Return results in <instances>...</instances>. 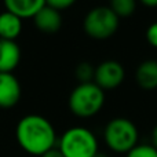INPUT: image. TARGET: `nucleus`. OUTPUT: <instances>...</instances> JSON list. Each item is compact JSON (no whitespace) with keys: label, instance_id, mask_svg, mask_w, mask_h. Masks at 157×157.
<instances>
[{"label":"nucleus","instance_id":"423d86ee","mask_svg":"<svg viewBox=\"0 0 157 157\" xmlns=\"http://www.w3.org/2000/svg\"><path fill=\"white\" fill-rule=\"evenodd\" d=\"M125 71L121 63L113 59H108L101 62L95 68L94 83L103 91L105 90H114L123 83Z\"/></svg>","mask_w":157,"mask_h":157},{"label":"nucleus","instance_id":"6ab92c4d","mask_svg":"<svg viewBox=\"0 0 157 157\" xmlns=\"http://www.w3.org/2000/svg\"><path fill=\"white\" fill-rule=\"evenodd\" d=\"M152 146H155L157 149V124L155 125V128L152 130Z\"/></svg>","mask_w":157,"mask_h":157},{"label":"nucleus","instance_id":"2eb2a0df","mask_svg":"<svg viewBox=\"0 0 157 157\" xmlns=\"http://www.w3.org/2000/svg\"><path fill=\"white\" fill-rule=\"evenodd\" d=\"M127 157H157V149L152 145H136L127 153Z\"/></svg>","mask_w":157,"mask_h":157},{"label":"nucleus","instance_id":"f3484780","mask_svg":"<svg viewBox=\"0 0 157 157\" xmlns=\"http://www.w3.org/2000/svg\"><path fill=\"white\" fill-rule=\"evenodd\" d=\"M146 40L152 47L157 48V22H153L146 29Z\"/></svg>","mask_w":157,"mask_h":157},{"label":"nucleus","instance_id":"ddd939ff","mask_svg":"<svg viewBox=\"0 0 157 157\" xmlns=\"http://www.w3.org/2000/svg\"><path fill=\"white\" fill-rule=\"evenodd\" d=\"M109 7L119 18H127L135 11L136 0H110Z\"/></svg>","mask_w":157,"mask_h":157},{"label":"nucleus","instance_id":"aec40b11","mask_svg":"<svg viewBox=\"0 0 157 157\" xmlns=\"http://www.w3.org/2000/svg\"><path fill=\"white\" fill-rule=\"evenodd\" d=\"M139 2L147 7H157V0H139Z\"/></svg>","mask_w":157,"mask_h":157},{"label":"nucleus","instance_id":"7ed1b4c3","mask_svg":"<svg viewBox=\"0 0 157 157\" xmlns=\"http://www.w3.org/2000/svg\"><path fill=\"white\" fill-rule=\"evenodd\" d=\"M58 149L65 157H94L98 153V141L88 128L73 127L63 132Z\"/></svg>","mask_w":157,"mask_h":157},{"label":"nucleus","instance_id":"dca6fc26","mask_svg":"<svg viewBox=\"0 0 157 157\" xmlns=\"http://www.w3.org/2000/svg\"><path fill=\"white\" fill-rule=\"evenodd\" d=\"M75 3H76V0H46V6L55 8V10L59 11V13L62 10H66V8L72 7Z\"/></svg>","mask_w":157,"mask_h":157},{"label":"nucleus","instance_id":"a211bd4d","mask_svg":"<svg viewBox=\"0 0 157 157\" xmlns=\"http://www.w3.org/2000/svg\"><path fill=\"white\" fill-rule=\"evenodd\" d=\"M40 157H65V156L61 153V150L58 149V147H54V149L48 150V152L44 153V155L40 156Z\"/></svg>","mask_w":157,"mask_h":157},{"label":"nucleus","instance_id":"0eeeda50","mask_svg":"<svg viewBox=\"0 0 157 157\" xmlns=\"http://www.w3.org/2000/svg\"><path fill=\"white\" fill-rule=\"evenodd\" d=\"M22 90L13 73H0V108L10 109L18 103Z\"/></svg>","mask_w":157,"mask_h":157},{"label":"nucleus","instance_id":"20e7f679","mask_svg":"<svg viewBox=\"0 0 157 157\" xmlns=\"http://www.w3.org/2000/svg\"><path fill=\"white\" fill-rule=\"evenodd\" d=\"M103 138L110 150L116 153H128L138 145V130L131 120L116 117L106 124Z\"/></svg>","mask_w":157,"mask_h":157},{"label":"nucleus","instance_id":"f257e3e1","mask_svg":"<svg viewBox=\"0 0 157 157\" xmlns=\"http://www.w3.org/2000/svg\"><path fill=\"white\" fill-rule=\"evenodd\" d=\"M18 145L32 156H43L54 149L57 134L52 124L40 114H28L18 121L15 128Z\"/></svg>","mask_w":157,"mask_h":157},{"label":"nucleus","instance_id":"4468645a","mask_svg":"<svg viewBox=\"0 0 157 157\" xmlns=\"http://www.w3.org/2000/svg\"><path fill=\"white\" fill-rule=\"evenodd\" d=\"M95 68H92L91 63L88 62H81L76 66V77L80 81V84L83 83H91V80L94 78Z\"/></svg>","mask_w":157,"mask_h":157},{"label":"nucleus","instance_id":"9b49d317","mask_svg":"<svg viewBox=\"0 0 157 157\" xmlns=\"http://www.w3.org/2000/svg\"><path fill=\"white\" fill-rule=\"evenodd\" d=\"M136 83L142 90L152 91L157 88V61H144L136 69Z\"/></svg>","mask_w":157,"mask_h":157},{"label":"nucleus","instance_id":"1a4fd4ad","mask_svg":"<svg viewBox=\"0 0 157 157\" xmlns=\"http://www.w3.org/2000/svg\"><path fill=\"white\" fill-rule=\"evenodd\" d=\"M21 61V48L13 40L0 39V73H13Z\"/></svg>","mask_w":157,"mask_h":157},{"label":"nucleus","instance_id":"39448f33","mask_svg":"<svg viewBox=\"0 0 157 157\" xmlns=\"http://www.w3.org/2000/svg\"><path fill=\"white\" fill-rule=\"evenodd\" d=\"M120 18L109 6H98L87 13L83 21L84 32L92 39L105 40L113 36L119 29Z\"/></svg>","mask_w":157,"mask_h":157},{"label":"nucleus","instance_id":"f8f14e48","mask_svg":"<svg viewBox=\"0 0 157 157\" xmlns=\"http://www.w3.org/2000/svg\"><path fill=\"white\" fill-rule=\"evenodd\" d=\"M22 19L10 11H4L0 14V39L3 40H13L21 35Z\"/></svg>","mask_w":157,"mask_h":157},{"label":"nucleus","instance_id":"412c9836","mask_svg":"<svg viewBox=\"0 0 157 157\" xmlns=\"http://www.w3.org/2000/svg\"><path fill=\"white\" fill-rule=\"evenodd\" d=\"M94 157H109L108 155H105V153H102V152H99V150H98V153L97 155H95Z\"/></svg>","mask_w":157,"mask_h":157},{"label":"nucleus","instance_id":"f03ea898","mask_svg":"<svg viewBox=\"0 0 157 157\" xmlns=\"http://www.w3.org/2000/svg\"><path fill=\"white\" fill-rule=\"evenodd\" d=\"M105 102V91L94 81L78 84L69 95V109L77 117L95 116Z\"/></svg>","mask_w":157,"mask_h":157},{"label":"nucleus","instance_id":"6e6552de","mask_svg":"<svg viewBox=\"0 0 157 157\" xmlns=\"http://www.w3.org/2000/svg\"><path fill=\"white\" fill-rule=\"evenodd\" d=\"M33 22H35L36 28L40 32L47 33V35H52V33H57L62 26V17H61L59 11H57L55 8L44 6L33 17Z\"/></svg>","mask_w":157,"mask_h":157},{"label":"nucleus","instance_id":"9d476101","mask_svg":"<svg viewBox=\"0 0 157 157\" xmlns=\"http://www.w3.org/2000/svg\"><path fill=\"white\" fill-rule=\"evenodd\" d=\"M6 11L15 14L21 19L33 18L46 6V0H3Z\"/></svg>","mask_w":157,"mask_h":157}]
</instances>
